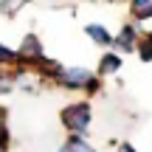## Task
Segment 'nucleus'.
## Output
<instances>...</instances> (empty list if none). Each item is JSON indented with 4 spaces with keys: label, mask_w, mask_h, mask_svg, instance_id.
<instances>
[{
    "label": "nucleus",
    "mask_w": 152,
    "mask_h": 152,
    "mask_svg": "<svg viewBox=\"0 0 152 152\" xmlns=\"http://www.w3.org/2000/svg\"><path fill=\"white\" fill-rule=\"evenodd\" d=\"M9 147V130H6V121L0 118V149Z\"/></svg>",
    "instance_id": "12"
},
{
    "label": "nucleus",
    "mask_w": 152,
    "mask_h": 152,
    "mask_svg": "<svg viewBox=\"0 0 152 152\" xmlns=\"http://www.w3.org/2000/svg\"><path fill=\"white\" fill-rule=\"evenodd\" d=\"M118 68H121V56H115V54H107L102 62H99V73H104V76H107V73H115Z\"/></svg>",
    "instance_id": "6"
},
{
    "label": "nucleus",
    "mask_w": 152,
    "mask_h": 152,
    "mask_svg": "<svg viewBox=\"0 0 152 152\" xmlns=\"http://www.w3.org/2000/svg\"><path fill=\"white\" fill-rule=\"evenodd\" d=\"M62 124H65L68 130H71L76 138H79L82 132L90 127V104H87V102L68 104V107L62 110Z\"/></svg>",
    "instance_id": "1"
},
{
    "label": "nucleus",
    "mask_w": 152,
    "mask_h": 152,
    "mask_svg": "<svg viewBox=\"0 0 152 152\" xmlns=\"http://www.w3.org/2000/svg\"><path fill=\"white\" fill-rule=\"evenodd\" d=\"M118 152H135V149H132L130 144H121V147H118Z\"/></svg>",
    "instance_id": "13"
},
{
    "label": "nucleus",
    "mask_w": 152,
    "mask_h": 152,
    "mask_svg": "<svg viewBox=\"0 0 152 152\" xmlns=\"http://www.w3.org/2000/svg\"><path fill=\"white\" fill-rule=\"evenodd\" d=\"M37 68H39V76H45V79H59V73H62V68H59V62H54V59H39L37 62Z\"/></svg>",
    "instance_id": "4"
},
{
    "label": "nucleus",
    "mask_w": 152,
    "mask_h": 152,
    "mask_svg": "<svg viewBox=\"0 0 152 152\" xmlns=\"http://www.w3.org/2000/svg\"><path fill=\"white\" fill-rule=\"evenodd\" d=\"M87 37H90L93 42H99V45H110V42H113L104 26H87Z\"/></svg>",
    "instance_id": "5"
},
{
    "label": "nucleus",
    "mask_w": 152,
    "mask_h": 152,
    "mask_svg": "<svg viewBox=\"0 0 152 152\" xmlns=\"http://www.w3.org/2000/svg\"><path fill=\"white\" fill-rule=\"evenodd\" d=\"M132 42H135V28H132V26H127L124 31H121V37L115 39V45H118L121 51H130V48H132Z\"/></svg>",
    "instance_id": "7"
},
{
    "label": "nucleus",
    "mask_w": 152,
    "mask_h": 152,
    "mask_svg": "<svg viewBox=\"0 0 152 152\" xmlns=\"http://www.w3.org/2000/svg\"><path fill=\"white\" fill-rule=\"evenodd\" d=\"M90 71H85V68H65V71L59 73V85L62 87H71V90H76V87H87L90 85Z\"/></svg>",
    "instance_id": "3"
},
{
    "label": "nucleus",
    "mask_w": 152,
    "mask_h": 152,
    "mask_svg": "<svg viewBox=\"0 0 152 152\" xmlns=\"http://www.w3.org/2000/svg\"><path fill=\"white\" fill-rule=\"evenodd\" d=\"M141 59H152V39L149 37H144V42H141Z\"/></svg>",
    "instance_id": "11"
},
{
    "label": "nucleus",
    "mask_w": 152,
    "mask_h": 152,
    "mask_svg": "<svg viewBox=\"0 0 152 152\" xmlns=\"http://www.w3.org/2000/svg\"><path fill=\"white\" fill-rule=\"evenodd\" d=\"M132 14L135 17H152V0H147V3H132Z\"/></svg>",
    "instance_id": "9"
},
{
    "label": "nucleus",
    "mask_w": 152,
    "mask_h": 152,
    "mask_svg": "<svg viewBox=\"0 0 152 152\" xmlns=\"http://www.w3.org/2000/svg\"><path fill=\"white\" fill-rule=\"evenodd\" d=\"M39 59H45L42 42L37 39V34H26L23 42H20V51H17V62L20 65H37Z\"/></svg>",
    "instance_id": "2"
},
{
    "label": "nucleus",
    "mask_w": 152,
    "mask_h": 152,
    "mask_svg": "<svg viewBox=\"0 0 152 152\" xmlns=\"http://www.w3.org/2000/svg\"><path fill=\"white\" fill-rule=\"evenodd\" d=\"M17 62V51H11L9 45H0V65H11Z\"/></svg>",
    "instance_id": "10"
},
{
    "label": "nucleus",
    "mask_w": 152,
    "mask_h": 152,
    "mask_svg": "<svg viewBox=\"0 0 152 152\" xmlns=\"http://www.w3.org/2000/svg\"><path fill=\"white\" fill-rule=\"evenodd\" d=\"M59 152H93V149L87 147V144L82 141V138H76V135H73V138H71V141H68V144H65V147H62Z\"/></svg>",
    "instance_id": "8"
}]
</instances>
